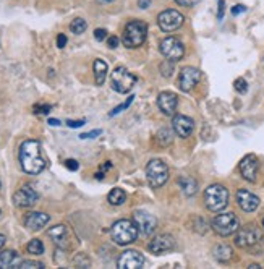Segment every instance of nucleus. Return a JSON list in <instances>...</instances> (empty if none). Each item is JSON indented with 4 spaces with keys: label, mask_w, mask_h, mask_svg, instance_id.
I'll return each mask as SVG.
<instances>
[{
    "label": "nucleus",
    "mask_w": 264,
    "mask_h": 269,
    "mask_svg": "<svg viewBox=\"0 0 264 269\" xmlns=\"http://www.w3.org/2000/svg\"><path fill=\"white\" fill-rule=\"evenodd\" d=\"M204 203L206 208L212 213H219L229 205V190L224 185H219V183H214L206 188L204 192Z\"/></svg>",
    "instance_id": "obj_4"
},
{
    "label": "nucleus",
    "mask_w": 264,
    "mask_h": 269,
    "mask_svg": "<svg viewBox=\"0 0 264 269\" xmlns=\"http://www.w3.org/2000/svg\"><path fill=\"white\" fill-rule=\"evenodd\" d=\"M96 2H99V3H112L114 0H96Z\"/></svg>",
    "instance_id": "obj_48"
},
{
    "label": "nucleus",
    "mask_w": 264,
    "mask_h": 269,
    "mask_svg": "<svg viewBox=\"0 0 264 269\" xmlns=\"http://www.w3.org/2000/svg\"><path fill=\"white\" fill-rule=\"evenodd\" d=\"M263 226H264V219H263Z\"/></svg>",
    "instance_id": "obj_49"
},
{
    "label": "nucleus",
    "mask_w": 264,
    "mask_h": 269,
    "mask_svg": "<svg viewBox=\"0 0 264 269\" xmlns=\"http://www.w3.org/2000/svg\"><path fill=\"white\" fill-rule=\"evenodd\" d=\"M238 219L234 213H222L212 219V229L221 237H229L238 231Z\"/></svg>",
    "instance_id": "obj_7"
},
{
    "label": "nucleus",
    "mask_w": 264,
    "mask_h": 269,
    "mask_svg": "<svg viewBox=\"0 0 264 269\" xmlns=\"http://www.w3.org/2000/svg\"><path fill=\"white\" fill-rule=\"evenodd\" d=\"M201 80V71L195 67H185L180 70L178 75V88L182 91H191Z\"/></svg>",
    "instance_id": "obj_13"
},
{
    "label": "nucleus",
    "mask_w": 264,
    "mask_h": 269,
    "mask_svg": "<svg viewBox=\"0 0 264 269\" xmlns=\"http://www.w3.org/2000/svg\"><path fill=\"white\" fill-rule=\"evenodd\" d=\"M235 245L240 247V248H250L256 245L260 242V232L255 226H245V227H238V231L235 232Z\"/></svg>",
    "instance_id": "obj_11"
},
{
    "label": "nucleus",
    "mask_w": 264,
    "mask_h": 269,
    "mask_svg": "<svg viewBox=\"0 0 264 269\" xmlns=\"http://www.w3.org/2000/svg\"><path fill=\"white\" fill-rule=\"evenodd\" d=\"M111 167H112L111 162H104V166H102V170H107V169H111Z\"/></svg>",
    "instance_id": "obj_47"
},
{
    "label": "nucleus",
    "mask_w": 264,
    "mask_h": 269,
    "mask_svg": "<svg viewBox=\"0 0 264 269\" xmlns=\"http://www.w3.org/2000/svg\"><path fill=\"white\" fill-rule=\"evenodd\" d=\"M86 28H88V23L83 18H75L73 21L70 23V31H72L73 34H83V32L86 31Z\"/></svg>",
    "instance_id": "obj_28"
},
{
    "label": "nucleus",
    "mask_w": 264,
    "mask_h": 269,
    "mask_svg": "<svg viewBox=\"0 0 264 269\" xmlns=\"http://www.w3.org/2000/svg\"><path fill=\"white\" fill-rule=\"evenodd\" d=\"M39 200V195L31 185H23L18 192L13 195V203L20 208H31L36 205V201Z\"/></svg>",
    "instance_id": "obj_14"
},
{
    "label": "nucleus",
    "mask_w": 264,
    "mask_h": 269,
    "mask_svg": "<svg viewBox=\"0 0 264 269\" xmlns=\"http://www.w3.org/2000/svg\"><path fill=\"white\" fill-rule=\"evenodd\" d=\"M146 177L147 183L152 188H160L169 180V167L160 159H151L146 166Z\"/></svg>",
    "instance_id": "obj_5"
},
{
    "label": "nucleus",
    "mask_w": 264,
    "mask_h": 269,
    "mask_svg": "<svg viewBox=\"0 0 264 269\" xmlns=\"http://www.w3.org/2000/svg\"><path fill=\"white\" fill-rule=\"evenodd\" d=\"M169 62H164L162 65H160V71H162V75H165L167 78L172 76V73H173V67H172V63H169Z\"/></svg>",
    "instance_id": "obj_34"
},
{
    "label": "nucleus",
    "mask_w": 264,
    "mask_h": 269,
    "mask_svg": "<svg viewBox=\"0 0 264 269\" xmlns=\"http://www.w3.org/2000/svg\"><path fill=\"white\" fill-rule=\"evenodd\" d=\"M237 203H238V206H240L242 211L253 213L258 209V206H260V198L251 192H248V190L242 188L237 192Z\"/></svg>",
    "instance_id": "obj_18"
},
{
    "label": "nucleus",
    "mask_w": 264,
    "mask_h": 269,
    "mask_svg": "<svg viewBox=\"0 0 264 269\" xmlns=\"http://www.w3.org/2000/svg\"><path fill=\"white\" fill-rule=\"evenodd\" d=\"M112 240L117 245H130L138 239V226L134 224V221L130 219H120L112 226Z\"/></svg>",
    "instance_id": "obj_3"
},
{
    "label": "nucleus",
    "mask_w": 264,
    "mask_h": 269,
    "mask_svg": "<svg viewBox=\"0 0 264 269\" xmlns=\"http://www.w3.org/2000/svg\"><path fill=\"white\" fill-rule=\"evenodd\" d=\"M47 234H49V237L52 239L54 244L59 248H62V250H72L75 245V237H73L72 231L63 224L49 229Z\"/></svg>",
    "instance_id": "obj_9"
},
{
    "label": "nucleus",
    "mask_w": 264,
    "mask_h": 269,
    "mask_svg": "<svg viewBox=\"0 0 264 269\" xmlns=\"http://www.w3.org/2000/svg\"><path fill=\"white\" fill-rule=\"evenodd\" d=\"M159 49H160V54H162L167 60H170V62H177L185 55L183 42L180 41L178 37H173V36L165 37L164 41L160 42Z\"/></svg>",
    "instance_id": "obj_8"
},
{
    "label": "nucleus",
    "mask_w": 264,
    "mask_h": 269,
    "mask_svg": "<svg viewBox=\"0 0 264 269\" xmlns=\"http://www.w3.org/2000/svg\"><path fill=\"white\" fill-rule=\"evenodd\" d=\"M185 16L177 10H164L157 15V24L159 28L165 31V32H172L177 31L180 26L183 24Z\"/></svg>",
    "instance_id": "obj_10"
},
{
    "label": "nucleus",
    "mask_w": 264,
    "mask_h": 269,
    "mask_svg": "<svg viewBox=\"0 0 264 269\" xmlns=\"http://www.w3.org/2000/svg\"><path fill=\"white\" fill-rule=\"evenodd\" d=\"M177 183L180 190H182V193L186 196H193L198 192V182L193 177H180Z\"/></svg>",
    "instance_id": "obj_23"
},
{
    "label": "nucleus",
    "mask_w": 264,
    "mask_h": 269,
    "mask_svg": "<svg viewBox=\"0 0 264 269\" xmlns=\"http://www.w3.org/2000/svg\"><path fill=\"white\" fill-rule=\"evenodd\" d=\"M107 200H109V203H111V205H114V206H120V205H124V203H125L127 195H125V192H124V190H122V188H114L112 192L109 193Z\"/></svg>",
    "instance_id": "obj_26"
},
{
    "label": "nucleus",
    "mask_w": 264,
    "mask_h": 269,
    "mask_svg": "<svg viewBox=\"0 0 264 269\" xmlns=\"http://www.w3.org/2000/svg\"><path fill=\"white\" fill-rule=\"evenodd\" d=\"M18 159H20V166L23 169V172H26L29 175L41 174L47 166V162L42 156L41 143L36 140H26L21 143Z\"/></svg>",
    "instance_id": "obj_1"
},
{
    "label": "nucleus",
    "mask_w": 264,
    "mask_h": 269,
    "mask_svg": "<svg viewBox=\"0 0 264 269\" xmlns=\"http://www.w3.org/2000/svg\"><path fill=\"white\" fill-rule=\"evenodd\" d=\"M133 99H134V96H130V97H128V99H127V102H124V104H120V106H117V107H115V109H114L112 112L109 114V115H111V117L119 115V114L122 112V110H125V109L130 107V104L133 102Z\"/></svg>",
    "instance_id": "obj_31"
},
{
    "label": "nucleus",
    "mask_w": 264,
    "mask_h": 269,
    "mask_svg": "<svg viewBox=\"0 0 264 269\" xmlns=\"http://www.w3.org/2000/svg\"><path fill=\"white\" fill-rule=\"evenodd\" d=\"M144 263L143 255L136 250H127L120 255V258L117 261V266L120 269H136L141 268Z\"/></svg>",
    "instance_id": "obj_16"
},
{
    "label": "nucleus",
    "mask_w": 264,
    "mask_h": 269,
    "mask_svg": "<svg viewBox=\"0 0 264 269\" xmlns=\"http://www.w3.org/2000/svg\"><path fill=\"white\" fill-rule=\"evenodd\" d=\"M20 268H21V269H41V268H44V265L39 263V261L26 260V261H21V263H20Z\"/></svg>",
    "instance_id": "obj_32"
},
{
    "label": "nucleus",
    "mask_w": 264,
    "mask_h": 269,
    "mask_svg": "<svg viewBox=\"0 0 264 269\" xmlns=\"http://www.w3.org/2000/svg\"><path fill=\"white\" fill-rule=\"evenodd\" d=\"M133 221H134V224L138 226L139 234H143V235H151L154 231H156V227H157V219L154 218L151 213L143 211V209H138V211H134Z\"/></svg>",
    "instance_id": "obj_12"
},
{
    "label": "nucleus",
    "mask_w": 264,
    "mask_h": 269,
    "mask_svg": "<svg viewBox=\"0 0 264 269\" xmlns=\"http://www.w3.org/2000/svg\"><path fill=\"white\" fill-rule=\"evenodd\" d=\"M50 110H52V106H49V104H36L33 107L34 114H42V115H47Z\"/></svg>",
    "instance_id": "obj_33"
},
{
    "label": "nucleus",
    "mask_w": 264,
    "mask_h": 269,
    "mask_svg": "<svg viewBox=\"0 0 264 269\" xmlns=\"http://www.w3.org/2000/svg\"><path fill=\"white\" fill-rule=\"evenodd\" d=\"M157 106L165 115L173 117L178 106V97L175 93H172V91H164V93H160L157 96Z\"/></svg>",
    "instance_id": "obj_17"
},
{
    "label": "nucleus",
    "mask_w": 264,
    "mask_h": 269,
    "mask_svg": "<svg viewBox=\"0 0 264 269\" xmlns=\"http://www.w3.org/2000/svg\"><path fill=\"white\" fill-rule=\"evenodd\" d=\"M85 120H68L67 122V125L70 127V128H80V127H83L85 125Z\"/></svg>",
    "instance_id": "obj_40"
},
{
    "label": "nucleus",
    "mask_w": 264,
    "mask_h": 269,
    "mask_svg": "<svg viewBox=\"0 0 264 269\" xmlns=\"http://www.w3.org/2000/svg\"><path fill=\"white\" fill-rule=\"evenodd\" d=\"M5 242H7V240H5V235L0 234V250H2V248L5 247Z\"/></svg>",
    "instance_id": "obj_46"
},
{
    "label": "nucleus",
    "mask_w": 264,
    "mask_h": 269,
    "mask_svg": "<svg viewBox=\"0 0 264 269\" xmlns=\"http://www.w3.org/2000/svg\"><path fill=\"white\" fill-rule=\"evenodd\" d=\"M50 218L46 213H29L24 219V227L29 229V231H41L47 226V222Z\"/></svg>",
    "instance_id": "obj_21"
},
{
    "label": "nucleus",
    "mask_w": 264,
    "mask_h": 269,
    "mask_svg": "<svg viewBox=\"0 0 264 269\" xmlns=\"http://www.w3.org/2000/svg\"><path fill=\"white\" fill-rule=\"evenodd\" d=\"M16 266H20V257L15 250H5L0 253V268L10 269Z\"/></svg>",
    "instance_id": "obj_22"
},
{
    "label": "nucleus",
    "mask_w": 264,
    "mask_h": 269,
    "mask_svg": "<svg viewBox=\"0 0 264 269\" xmlns=\"http://www.w3.org/2000/svg\"><path fill=\"white\" fill-rule=\"evenodd\" d=\"M175 247V240H173L172 235L169 234H160V235H156L151 242L149 245H147V250L154 255H160V253H165L172 250V248Z\"/></svg>",
    "instance_id": "obj_15"
},
{
    "label": "nucleus",
    "mask_w": 264,
    "mask_h": 269,
    "mask_svg": "<svg viewBox=\"0 0 264 269\" xmlns=\"http://www.w3.org/2000/svg\"><path fill=\"white\" fill-rule=\"evenodd\" d=\"M93 70H94V78H96V84L101 86V84H104L106 81V76H107V63L104 60H101V58H96L94 60V65H93Z\"/></svg>",
    "instance_id": "obj_24"
},
{
    "label": "nucleus",
    "mask_w": 264,
    "mask_h": 269,
    "mask_svg": "<svg viewBox=\"0 0 264 269\" xmlns=\"http://www.w3.org/2000/svg\"><path fill=\"white\" fill-rule=\"evenodd\" d=\"M258 157L255 154H248L245 156L240 161V174L245 180L248 182H256V175H258Z\"/></svg>",
    "instance_id": "obj_19"
},
{
    "label": "nucleus",
    "mask_w": 264,
    "mask_h": 269,
    "mask_svg": "<svg viewBox=\"0 0 264 269\" xmlns=\"http://www.w3.org/2000/svg\"><path fill=\"white\" fill-rule=\"evenodd\" d=\"M224 10H225V2L224 0H219V10H217V19L224 18Z\"/></svg>",
    "instance_id": "obj_43"
},
{
    "label": "nucleus",
    "mask_w": 264,
    "mask_h": 269,
    "mask_svg": "<svg viewBox=\"0 0 264 269\" xmlns=\"http://www.w3.org/2000/svg\"><path fill=\"white\" fill-rule=\"evenodd\" d=\"M232 255H234V252H232V248L229 245H225V244H221V245H217L214 248V257L219 260V261H222V263H225V261H229L232 258Z\"/></svg>",
    "instance_id": "obj_25"
},
{
    "label": "nucleus",
    "mask_w": 264,
    "mask_h": 269,
    "mask_svg": "<svg viewBox=\"0 0 264 269\" xmlns=\"http://www.w3.org/2000/svg\"><path fill=\"white\" fill-rule=\"evenodd\" d=\"M94 37H96V41H104V39L107 37V31L104 28H99V29H96L94 31Z\"/></svg>",
    "instance_id": "obj_36"
},
{
    "label": "nucleus",
    "mask_w": 264,
    "mask_h": 269,
    "mask_svg": "<svg viewBox=\"0 0 264 269\" xmlns=\"http://www.w3.org/2000/svg\"><path fill=\"white\" fill-rule=\"evenodd\" d=\"M136 80H138L136 75L130 73L125 67H117L111 75V86L114 91H117V93L125 94L133 89Z\"/></svg>",
    "instance_id": "obj_6"
},
{
    "label": "nucleus",
    "mask_w": 264,
    "mask_h": 269,
    "mask_svg": "<svg viewBox=\"0 0 264 269\" xmlns=\"http://www.w3.org/2000/svg\"><path fill=\"white\" fill-rule=\"evenodd\" d=\"M101 133H102V130H93V132L80 135V138H81V140H93V138H98Z\"/></svg>",
    "instance_id": "obj_35"
},
{
    "label": "nucleus",
    "mask_w": 264,
    "mask_h": 269,
    "mask_svg": "<svg viewBox=\"0 0 264 269\" xmlns=\"http://www.w3.org/2000/svg\"><path fill=\"white\" fill-rule=\"evenodd\" d=\"M172 125H173V130H175V133L180 136V138H188L191 133H193V128H195V122H193L190 117L186 115H173L172 119Z\"/></svg>",
    "instance_id": "obj_20"
},
{
    "label": "nucleus",
    "mask_w": 264,
    "mask_h": 269,
    "mask_svg": "<svg viewBox=\"0 0 264 269\" xmlns=\"http://www.w3.org/2000/svg\"><path fill=\"white\" fill-rule=\"evenodd\" d=\"M49 125H52V127H59V125H60V120H57V119H49Z\"/></svg>",
    "instance_id": "obj_45"
},
{
    "label": "nucleus",
    "mask_w": 264,
    "mask_h": 269,
    "mask_svg": "<svg viewBox=\"0 0 264 269\" xmlns=\"http://www.w3.org/2000/svg\"><path fill=\"white\" fill-rule=\"evenodd\" d=\"M156 141H157L159 146H169V144L172 143V133H170V130H167V128L159 130L157 135H156Z\"/></svg>",
    "instance_id": "obj_27"
},
{
    "label": "nucleus",
    "mask_w": 264,
    "mask_h": 269,
    "mask_svg": "<svg viewBox=\"0 0 264 269\" xmlns=\"http://www.w3.org/2000/svg\"><path fill=\"white\" fill-rule=\"evenodd\" d=\"M107 42H109V47H111V49H115V47H119V37L117 36H111V37H109L107 39Z\"/></svg>",
    "instance_id": "obj_41"
},
{
    "label": "nucleus",
    "mask_w": 264,
    "mask_h": 269,
    "mask_svg": "<svg viewBox=\"0 0 264 269\" xmlns=\"http://www.w3.org/2000/svg\"><path fill=\"white\" fill-rule=\"evenodd\" d=\"M26 250H28L31 255H42V253H44V245H42L41 240L33 239V240H31L29 244H28Z\"/></svg>",
    "instance_id": "obj_29"
},
{
    "label": "nucleus",
    "mask_w": 264,
    "mask_h": 269,
    "mask_svg": "<svg viewBox=\"0 0 264 269\" xmlns=\"http://www.w3.org/2000/svg\"><path fill=\"white\" fill-rule=\"evenodd\" d=\"M175 2L182 6H193V5H196L199 0H175Z\"/></svg>",
    "instance_id": "obj_42"
},
{
    "label": "nucleus",
    "mask_w": 264,
    "mask_h": 269,
    "mask_svg": "<svg viewBox=\"0 0 264 269\" xmlns=\"http://www.w3.org/2000/svg\"><path fill=\"white\" fill-rule=\"evenodd\" d=\"M147 34V24L141 19H133L127 26L122 34V42L127 49H136L146 41Z\"/></svg>",
    "instance_id": "obj_2"
},
{
    "label": "nucleus",
    "mask_w": 264,
    "mask_h": 269,
    "mask_svg": "<svg viewBox=\"0 0 264 269\" xmlns=\"http://www.w3.org/2000/svg\"><path fill=\"white\" fill-rule=\"evenodd\" d=\"M65 45H67V36L65 34H59V36H57V47L63 49Z\"/></svg>",
    "instance_id": "obj_39"
},
{
    "label": "nucleus",
    "mask_w": 264,
    "mask_h": 269,
    "mask_svg": "<svg viewBox=\"0 0 264 269\" xmlns=\"http://www.w3.org/2000/svg\"><path fill=\"white\" fill-rule=\"evenodd\" d=\"M138 6L141 10H146L151 6V0H138Z\"/></svg>",
    "instance_id": "obj_44"
},
{
    "label": "nucleus",
    "mask_w": 264,
    "mask_h": 269,
    "mask_svg": "<svg viewBox=\"0 0 264 269\" xmlns=\"http://www.w3.org/2000/svg\"><path fill=\"white\" fill-rule=\"evenodd\" d=\"M65 167H67L68 170H73V172H76V170L80 169V164L76 162L75 159H67V161H65Z\"/></svg>",
    "instance_id": "obj_37"
},
{
    "label": "nucleus",
    "mask_w": 264,
    "mask_h": 269,
    "mask_svg": "<svg viewBox=\"0 0 264 269\" xmlns=\"http://www.w3.org/2000/svg\"><path fill=\"white\" fill-rule=\"evenodd\" d=\"M247 11V6L245 5H235V6H232V15L237 16V15H240V13H245Z\"/></svg>",
    "instance_id": "obj_38"
},
{
    "label": "nucleus",
    "mask_w": 264,
    "mask_h": 269,
    "mask_svg": "<svg viewBox=\"0 0 264 269\" xmlns=\"http://www.w3.org/2000/svg\"><path fill=\"white\" fill-rule=\"evenodd\" d=\"M234 88L237 93H240V94H245L248 91V83L245 78H237V80L234 81Z\"/></svg>",
    "instance_id": "obj_30"
}]
</instances>
